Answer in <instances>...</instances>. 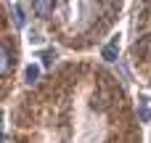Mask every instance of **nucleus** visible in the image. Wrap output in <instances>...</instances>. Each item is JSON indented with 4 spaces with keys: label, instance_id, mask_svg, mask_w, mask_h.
<instances>
[{
    "label": "nucleus",
    "instance_id": "1",
    "mask_svg": "<svg viewBox=\"0 0 151 143\" xmlns=\"http://www.w3.org/2000/svg\"><path fill=\"white\" fill-rule=\"evenodd\" d=\"M11 66H13V58H11L8 48H5V45H0V74H8V72H11Z\"/></svg>",
    "mask_w": 151,
    "mask_h": 143
},
{
    "label": "nucleus",
    "instance_id": "2",
    "mask_svg": "<svg viewBox=\"0 0 151 143\" xmlns=\"http://www.w3.org/2000/svg\"><path fill=\"white\" fill-rule=\"evenodd\" d=\"M32 8H35V13H37V16H42V19H48V16L53 13V3H48V0H37Z\"/></svg>",
    "mask_w": 151,
    "mask_h": 143
},
{
    "label": "nucleus",
    "instance_id": "3",
    "mask_svg": "<svg viewBox=\"0 0 151 143\" xmlns=\"http://www.w3.org/2000/svg\"><path fill=\"white\" fill-rule=\"evenodd\" d=\"M149 45H151V40H149V37H143L141 42H135V45H133V56H135V58H141V56L149 50Z\"/></svg>",
    "mask_w": 151,
    "mask_h": 143
},
{
    "label": "nucleus",
    "instance_id": "4",
    "mask_svg": "<svg viewBox=\"0 0 151 143\" xmlns=\"http://www.w3.org/2000/svg\"><path fill=\"white\" fill-rule=\"evenodd\" d=\"M104 58H106V61H114V58H117V42H109V45L104 48Z\"/></svg>",
    "mask_w": 151,
    "mask_h": 143
},
{
    "label": "nucleus",
    "instance_id": "5",
    "mask_svg": "<svg viewBox=\"0 0 151 143\" xmlns=\"http://www.w3.org/2000/svg\"><path fill=\"white\" fill-rule=\"evenodd\" d=\"M11 11H13V21H16V27H24V16H21V5H13Z\"/></svg>",
    "mask_w": 151,
    "mask_h": 143
},
{
    "label": "nucleus",
    "instance_id": "6",
    "mask_svg": "<svg viewBox=\"0 0 151 143\" xmlns=\"http://www.w3.org/2000/svg\"><path fill=\"white\" fill-rule=\"evenodd\" d=\"M37 80V66H29L27 69V82H35Z\"/></svg>",
    "mask_w": 151,
    "mask_h": 143
}]
</instances>
